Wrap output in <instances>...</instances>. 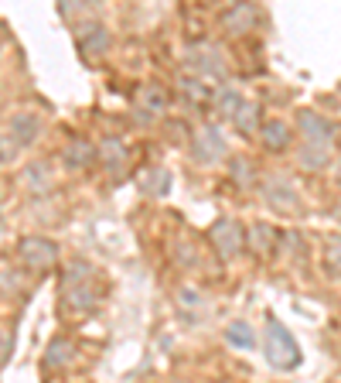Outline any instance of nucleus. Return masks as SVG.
Instances as JSON below:
<instances>
[{
	"instance_id": "nucleus-11",
	"label": "nucleus",
	"mask_w": 341,
	"mask_h": 383,
	"mask_svg": "<svg viewBox=\"0 0 341 383\" xmlns=\"http://www.w3.org/2000/svg\"><path fill=\"white\" fill-rule=\"evenodd\" d=\"M17 151H21V144L14 141V134H0V165H10L17 158Z\"/></svg>"
},
{
	"instance_id": "nucleus-2",
	"label": "nucleus",
	"mask_w": 341,
	"mask_h": 383,
	"mask_svg": "<svg viewBox=\"0 0 341 383\" xmlns=\"http://www.w3.org/2000/svg\"><path fill=\"white\" fill-rule=\"evenodd\" d=\"M266 339H270V363L273 366H280V370H287V366H294L290 363V356H283V349H290V353H297V346H294V339L276 325V322H270V329H266Z\"/></svg>"
},
{
	"instance_id": "nucleus-8",
	"label": "nucleus",
	"mask_w": 341,
	"mask_h": 383,
	"mask_svg": "<svg viewBox=\"0 0 341 383\" xmlns=\"http://www.w3.org/2000/svg\"><path fill=\"white\" fill-rule=\"evenodd\" d=\"M92 158H96V151H92L85 141H72V147L65 151V161H69L72 168H85Z\"/></svg>"
},
{
	"instance_id": "nucleus-13",
	"label": "nucleus",
	"mask_w": 341,
	"mask_h": 383,
	"mask_svg": "<svg viewBox=\"0 0 341 383\" xmlns=\"http://www.w3.org/2000/svg\"><path fill=\"white\" fill-rule=\"evenodd\" d=\"M324 267H328L331 274H341V240H331V243H328V260H324Z\"/></svg>"
},
{
	"instance_id": "nucleus-3",
	"label": "nucleus",
	"mask_w": 341,
	"mask_h": 383,
	"mask_svg": "<svg viewBox=\"0 0 341 383\" xmlns=\"http://www.w3.org/2000/svg\"><path fill=\"white\" fill-rule=\"evenodd\" d=\"M10 134H14V141H17L21 147H24V144H34L38 134H41V120H38L34 113H14Z\"/></svg>"
},
{
	"instance_id": "nucleus-4",
	"label": "nucleus",
	"mask_w": 341,
	"mask_h": 383,
	"mask_svg": "<svg viewBox=\"0 0 341 383\" xmlns=\"http://www.w3.org/2000/svg\"><path fill=\"white\" fill-rule=\"evenodd\" d=\"M79 48H82L85 55H102L106 48H109V31L102 28V24H89L79 31Z\"/></svg>"
},
{
	"instance_id": "nucleus-12",
	"label": "nucleus",
	"mask_w": 341,
	"mask_h": 383,
	"mask_svg": "<svg viewBox=\"0 0 341 383\" xmlns=\"http://www.w3.org/2000/svg\"><path fill=\"white\" fill-rule=\"evenodd\" d=\"M28 189H31V192H45V189H48V175H45L38 165H31V168H28Z\"/></svg>"
},
{
	"instance_id": "nucleus-10",
	"label": "nucleus",
	"mask_w": 341,
	"mask_h": 383,
	"mask_svg": "<svg viewBox=\"0 0 341 383\" xmlns=\"http://www.w3.org/2000/svg\"><path fill=\"white\" fill-rule=\"evenodd\" d=\"M226 335H229V342H232V346H243V349H250V346H253V332H250V325H243V322H236Z\"/></svg>"
},
{
	"instance_id": "nucleus-9",
	"label": "nucleus",
	"mask_w": 341,
	"mask_h": 383,
	"mask_svg": "<svg viewBox=\"0 0 341 383\" xmlns=\"http://www.w3.org/2000/svg\"><path fill=\"white\" fill-rule=\"evenodd\" d=\"M226 229H232V222H229V219H226V222L219 219V222L212 226V240H219V233H226ZM239 243H243L239 236H232V240H226V243H219V250H222V257H236V253H239Z\"/></svg>"
},
{
	"instance_id": "nucleus-14",
	"label": "nucleus",
	"mask_w": 341,
	"mask_h": 383,
	"mask_svg": "<svg viewBox=\"0 0 341 383\" xmlns=\"http://www.w3.org/2000/svg\"><path fill=\"white\" fill-rule=\"evenodd\" d=\"M10 349H14V339H10L7 332H0V366L7 363V356H10Z\"/></svg>"
},
{
	"instance_id": "nucleus-7",
	"label": "nucleus",
	"mask_w": 341,
	"mask_h": 383,
	"mask_svg": "<svg viewBox=\"0 0 341 383\" xmlns=\"http://www.w3.org/2000/svg\"><path fill=\"white\" fill-rule=\"evenodd\" d=\"M263 144L270 147V151H283L287 144H290V130L280 123V120H273V123H266V134H263Z\"/></svg>"
},
{
	"instance_id": "nucleus-1",
	"label": "nucleus",
	"mask_w": 341,
	"mask_h": 383,
	"mask_svg": "<svg viewBox=\"0 0 341 383\" xmlns=\"http://www.w3.org/2000/svg\"><path fill=\"white\" fill-rule=\"evenodd\" d=\"M17 257H21V264H24L28 271H38V274H45V271H52V267H55V260H58V247H55L52 240L28 236V240H21V247H17Z\"/></svg>"
},
{
	"instance_id": "nucleus-5",
	"label": "nucleus",
	"mask_w": 341,
	"mask_h": 383,
	"mask_svg": "<svg viewBox=\"0 0 341 383\" xmlns=\"http://www.w3.org/2000/svg\"><path fill=\"white\" fill-rule=\"evenodd\" d=\"M222 24H226V31H232V34H246L250 28L256 24V10L253 3H236V10H229L226 17H222Z\"/></svg>"
},
{
	"instance_id": "nucleus-6",
	"label": "nucleus",
	"mask_w": 341,
	"mask_h": 383,
	"mask_svg": "<svg viewBox=\"0 0 341 383\" xmlns=\"http://www.w3.org/2000/svg\"><path fill=\"white\" fill-rule=\"evenodd\" d=\"M72 360V342L69 339H52L48 353H45V370H62Z\"/></svg>"
}]
</instances>
